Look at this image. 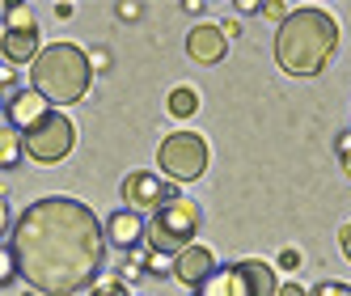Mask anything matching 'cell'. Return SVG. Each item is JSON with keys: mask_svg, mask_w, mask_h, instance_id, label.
Instances as JSON below:
<instances>
[{"mask_svg": "<svg viewBox=\"0 0 351 296\" xmlns=\"http://www.w3.org/2000/svg\"><path fill=\"white\" fill-rule=\"evenodd\" d=\"M9 250L17 258V271L30 288L47 296H77L85 292L106 258V237L97 220L81 199H34L13 220Z\"/></svg>", "mask_w": 351, "mask_h": 296, "instance_id": "1", "label": "cell"}, {"mask_svg": "<svg viewBox=\"0 0 351 296\" xmlns=\"http://www.w3.org/2000/svg\"><path fill=\"white\" fill-rule=\"evenodd\" d=\"M339 47V21L322 9H296L280 21L275 60L288 77H317Z\"/></svg>", "mask_w": 351, "mask_h": 296, "instance_id": "2", "label": "cell"}, {"mask_svg": "<svg viewBox=\"0 0 351 296\" xmlns=\"http://www.w3.org/2000/svg\"><path fill=\"white\" fill-rule=\"evenodd\" d=\"M89 81H93V64H89V56L81 51V47H72V42L43 47L38 60L30 64V89L51 110L81 102V97L89 93Z\"/></svg>", "mask_w": 351, "mask_h": 296, "instance_id": "3", "label": "cell"}, {"mask_svg": "<svg viewBox=\"0 0 351 296\" xmlns=\"http://www.w3.org/2000/svg\"><path fill=\"white\" fill-rule=\"evenodd\" d=\"M199 225H204V212H199L195 199H186V195H173L169 204H161L153 216L144 220V245L153 254H178L186 250V245L195 241Z\"/></svg>", "mask_w": 351, "mask_h": 296, "instance_id": "4", "label": "cell"}, {"mask_svg": "<svg viewBox=\"0 0 351 296\" xmlns=\"http://www.w3.org/2000/svg\"><path fill=\"white\" fill-rule=\"evenodd\" d=\"M280 280L267 258H237L216 267L212 275L195 288V296H275Z\"/></svg>", "mask_w": 351, "mask_h": 296, "instance_id": "5", "label": "cell"}, {"mask_svg": "<svg viewBox=\"0 0 351 296\" xmlns=\"http://www.w3.org/2000/svg\"><path fill=\"white\" fill-rule=\"evenodd\" d=\"M21 144H26V157L38 161V165H56L72 153L77 144V127L64 110H47L30 132H21Z\"/></svg>", "mask_w": 351, "mask_h": 296, "instance_id": "6", "label": "cell"}, {"mask_svg": "<svg viewBox=\"0 0 351 296\" xmlns=\"http://www.w3.org/2000/svg\"><path fill=\"white\" fill-rule=\"evenodd\" d=\"M157 165H161L165 182H195V178H204V169H208V144H204V136H195V132L165 136L161 148H157Z\"/></svg>", "mask_w": 351, "mask_h": 296, "instance_id": "7", "label": "cell"}, {"mask_svg": "<svg viewBox=\"0 0 351 296\" xmlns=\"http://www.w3.org/2000/svg\"><path fill=\"white\" fill-rule=\"evenodd\" d=\"M173 199V186L161 178V174H148V169H136V174H128L123 178V204H128V212H136V216H153L161 204H169Z\"/></svg>", "mask_w": 351, "mask_h": 296, "instance_id": "8", "label": "cell"}, {"mask_svg": "<svg viewBox=\"0 0 351 296\" xmlns=\"http://www.w3.org/2000/svg\"><path fill=\"white\" fill-rule=\"evenodd\" d=\"M212 271H216V254L208 250V245H199V241H191L186 250L173 254V280L186 284V288H199Z\"/></svg>", "mask_w": 351, "mask_h": 296, "instance_id": "9", "label": "cell"}, {"mask_svg": "<svg viewBox=\"0 0 351 296\" xmlns=\"http://www.w3.org/2000/svg\"><path fill=\"white\" fill-rule=\"evenodd\" d=\"M102 237H106V245H114V250H136L144 241V216H136L128 208L110 212L106 225H102Z\"/></svg>", "mask_w": 351, "mask_h": 296, "instance_id": "10", "label": "cell"}, {"mask_svg": "<svg viewBox=\"0 0 351 296\" xmlns=\"http://www.w3.org/2000/svg\"><path fill=\"white\" fill-rule=\"evenodd\" d=\"M224 51H229V38H224L220 26H212V21H204V26H195L186 34V56L195 64H220Z\"/></svg>", "mask_w": 351, "mask_h": 296, "instance_id": "11", "label": "cell"}, {"mask_svg": "<svg viewBox=\"0 0 351 296\" xmlns=\"http://www.w3.org/2000/svg\"><path fill=\"white\" fill-rule=\"evenodd\" d=\"M47 110H51V106H47L43 102V97L26 85V89H17L13 97H9V102H5V114H9V127H17V132H30L34 127V123L47 114Z\"/></svg>", "mask_w": 351, "mask_h": 296, "instance_id": "12", "label": "cell"}, {"mask_svg": "<svg viewBox=\"0 0 351 296\" xmlns=\"http://www.w3.org/2000/svg\"><path fill=\"white\" fill-rule=\"evenodd\" d=\"M38 51H43V47H38V30H5V34H0V56H5L9 68L34 64Z\"/></svg>", "mask_w": 351, "mask_h": 296, "instance_id": "13", "label": "cell"}, {"mask_svg": "<svg viewBox=\"0 0 351 296\" xmlns=\"http://www.w3.org/2000/svg\"><path fill=\"white\" fill-rule=\"evenodd\" d=\"M21 157H26V144H21V132L17 127H0V169H13Z\"/></svg>", "mask_w": 351, "mask_h": 296, "instance_id": "14", "label": "cell"}, {"mask_svg": "<svg viewBox=\"0 0 351 296\" xmlns=\"http://www.w3.org/2000/svg\"><path fill=\"white\" fill-rule=\"evenodd\" d=\"M165 106H169V114H173V119H191V114L199 110V93H195L191 85L169 89V102H165Z\"/></svg>", "mask_w": 351, "mask_h": 296, "instance_id": "15", "label": "cell"}, {"mask_svg": "<svg viewBox=\"0 0 351 296\" xmlns=\"http://www.w3.org/2000/svg\"><path fill=\"white\" fill-rule=\"evenodd\" d=\"M5 30H38L34 26V5H26V0L9 5L5 9Z\"/></svg>", "mask_w": 351, "mask_h": 296, "instance_id": "16", "label": "cell"}, {"mask_svg": "<svg viewBox=\"0 0 351 296\" xmlns=\"http://www.w3.org/2000/svg\"><path fill=\"white\" fill-rule=\"evenodd\" d=\"M17 275H21V271H17V258H13V250H9V245H0V288H9Z\"/></svg>", "mask_w": 351, "mask_h": 296, "instance_id": "17", "label": "cell"}, {"mask_svg": "<svg viewBox=\"0 0 351 296\" xmlns=\"http://www.w3.org/2000/svg\"><path fill=\"white\" fill-rule=\"evenodd\" d=\"M144 271H148V275H169V271H173V258H169V254H153V250H148Z\"/></svg>", "mask_w": 351, "mask_h": 296, "instance_id": "18", "label": "cell"}, {"mask_svg": "<svg viewBox=\"0 0 351 296\" xmlns=\"http://www.w3.org/2000/svg\"><path fill=\"white\" fill-rule=\"evenodd\" d=\"M309 296H351V284H343V280H326V284H317Z\"/></svg>", "mask_w": 351, "mask_h": 296, "instance_id": "19", "label": "cell"}, {"mask_svg": "<svg viewBox=\"0 0 351 296\" xmlns=\"http://www.w3.org/2000/svg\"><path fill=\"white\" fill-rule=\"evenodd\" d=\"M93 296H132V292L123 288V284H97V288H93Z\"/></svg>", "mask_w": 351, "mask_h": 296, "instance_id": "20", "label": "cell"}, {"mask_svg": "<svg viewBox=\"0 0 351 296\" xmlns=\"http://www.w3.org/2000/svg\"><path fill=\"white\" fill-rule=\"evenodd\" d=\"M13 229V216H9V204H5V195H0V237H5Z\"/></svg>", "mask_w": 351, "mask_h": 296, "instance_id": "21", "label": "cell"}, {"mask_svg": "<svg viewBox=\"0 0 351 296\" xmlns=\"http://www.w3.org/2000/svg\"><path fill=\"white\" fill-rule=\"evenodd\" d=\"M140 13H144V9H140V5H132V0H123V5H119V17H128V21H136Z\"/></svg>", "mask_w": 351, "mask_h": 296, "instance_id": "22", "label": "cell"}, {"mask_svg": "<svg viewBox=\"0 0 351 296\" xmlns=\"http://www.w3.org/2000/svg\"><path fill=\"white\" fill-rule=\"evenodd\" d=\"M280 267H284V271H296V267H300V254H296V250H284V254H280Z\"/></svg>", "mask_w": 351, "mask_h": 296, "instance_id": "23", "label": "cell"}, {"mask_svg": "<svg viewBox=\"0 0 351 296\" xmlns=\"http://www.w3.org/2000/svg\"><path fill=\"white\" fill-rule=\"evenodd\" d=\"M339 245H343V254H347V262H351V225L339 229Z\"/></svg>", "mask_w": 351, "mask_h": 296, "instance_id": "24", "label": "cell"}, {"mask_svg": "<svg viewBox=\"0 0 351 296\" xmlns=\"http://www.w3.org/2000/svg\"><path fill=\"white\" fill-rule=\"evenodd\" d=\"M275 296H309V292L300 288V284H280V292H275Z\"/></svg>", "mask_w": 351, "mask_h": 296, "instance_id": "25", "label": "cell"}, {"mask_svg": "<svg viewBox=\"0 0 351 296\" xmlns=\"http://www.w3.org/2000/svg\"><path fill=\"white\" fill-rule=\"evenodd\" d=\"M220 34H224V38H237V34H241V21H224Z\"/></svg>", "mask_w": 351, "mask_h": 296, "instance_id": "26", "label": "cell"}, {"mask_svg": "<svg viewBox=\"0 0 351 296\" xmlns=\"http://www.w3.org/2000/svg\"><path fill=\"white\" fill-rule=\"evenodd\" d=\"M263 13H267V17H288V9H284V5H263Z\"/></svg>", "mask_w": 351, "mask_h": 296, "instance_id": "27", "label": "cell"}, {"mask_svg": "<svg viewBox=\"0 0 351 296\" xmlns=\"http://www.w3.org/2000/svg\"><path fill=\"white\" fill-rule=\"evenodd\" d=\"M343 174L351 178V148H343Z\"/></svg>", "mask_w": 351, "mask_h": 296, "instance_id": "28", "label": "cell"}, {"mask_svg": "<svg viewBox=\"0 0 351 296\" xmlns=\"http://www.w3.org/2000/svg\"><path fill=\"white\" fill-rule=\"evenodd\" d=\"M0 81H5V85H9V81H13V72H9V68H0Z\"/></svg>", "mask_w": 351, "mask_h": 296, "instance_id": "29", "label": "cell"}]
</instances>
